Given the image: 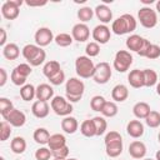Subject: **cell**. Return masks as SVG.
I'll list each match as a JSON object with an SVG mask.
<instances>
[{
	"instance_id": "6da1fadb",
	"label": "cell",
	"mask_w": 160,
	"mask_h": 160,
	"mask_svg": "<svg viewBox=\"0 0 160 160\" xmlns=\"http://www.w3.org/2000/svg\"><path fill=\"white\" fill-rule=\"evenodd\" d=\"M136 19L130 14H122L118 19H115L111 24V31L116 35L130 34L136 29Z\"/></svg>"
},
{
	"instance_id": "7a4b0ae2",
	"label": "cell",
	"mask_w": 160,
	"mask_h": 160,
	"mask_svg": "<svg viewBox=\"0 0 160 160\" xmlns=\"http://www.w3.org/2000/svg\"><path fill=\"white\" fill-rule=\"evenodd\" d=\"M21 54L24 59L29 62L30 66H39L41 65L46 59V52L42 50V48L38 46L36 44H28L22 48Z\"/></svg>"
},
{
	"instance_id": "3957f363",
	"label": "cell",
	"mask_w": 160,
	"mask_h": 160,
	"mask_svg": "<svg viewBox=\"0 0 160 160\" xmlns=\"http://www.w3.org/2000/svg\"><path fill=\"white\" fill-rule=\"evenodd\" d=\"M85 91V84L78 78H70L65 84V96L69 102H78L81 100Z\"/></svg>"
},
{
	"instance_id": "277c9868",
	"label": "cell",
	"mask_w": 160,
	"mask_h": 160,
	"mask_svg": "<svg viewBox=\"0 0 160 160\" xmlns=\"http://www.w3.org/2000/svg\"><path fill=\"white\" fill-rule=\"evenodd\" d=\"M75 71L79 78L81 79H89L94 76L95 72V65L91 60V58L86 55L78 56L75 60Z\"/></svg>"
},
{
	"instance_id": "5b68a950",
	"label": "cell",
	"mask_w": 160,
	"mask_h": 160,
	"mask_svg": "<svg viewBox=\"0 0 160 160\" xmlns=\"http://www.w3.org/2000/svg\"><path fill=\"white\" fill-rule=\"evenodd\" d=\"M138 20L146 29H152L158 24V12L150 6H142L138 11Z\"/></svg>"
},
{
	"instance_id": "8992f818",
	"label": "cell",
	"mask_w": 160,
	"mask_h": 160,
	"mask_svg": "<svg viewBox=\"0 0 160 160\" xmlns=\"http://www.w3.org/2000/svg\"><path fill=\"white\" fill-rule=\"evenodd\" d=\"M50 108L51 110L59 115V116H69L72 112V104L68 101L66 98H62L60 95L54 96L50 101Z\"/></svg>"
},
{
	"instance_id": "52a82bcc",
	"label": "cell",
	"mask_w": 160,
	"mask_h": 160,
	"mask_svg": "<svg viewBox=\"0 0 160 160\" xmlns=\"http://www.w3.org/2000/svg\"><path fill=\"white\" fill-rule=\"evenodd\" d=\"M132 55L128 50H119L115 54L112 66L118 72H126L132 64Z\"/></svg>"
},
{
	"instance_id": "ba28073f",
	"label": "cell",
	"mask_w": 160,
	"mask_h": 160,
	"mask_svg": "<svg viewBox=\"0 0 160 160\" xmlns=\"http://www.w3.org/2000/svg\"><path fill=\"white\" fill-rule=\"evenodd\" d=\"M22 4V0H6L1 5V15L6 20H15L20 14V6Z\"/></svg>"
},
{
	"instance_id": "9c48e42d",
	"label": "cell",
	"mask_w": 160,
	"mask_h": 160,
	"mask_svg": "<svg viewBox=\"0 0 160 160\" xmlns=\"http://www.w3.org/2000/svg\"><path fill=\"white\" fill-rule=\"evenodd\" d=\"M112 75V71H111V68H110V64L106 62V61H101L99 64L95 65V72H94V81L96 84H106Z\"/></svg>"
},
{
	"instance_id": "30bf717a",
	"label": "cell",
	"mask_w": 160,
	"mask_h": 160,
	"mask_svg": "<svg viewBox=\"0 0 160 160\" xmlns=\"http://www.w3.org/2000/svg\"><path fill=\"white\" fill-rule=\"evenodd\" d=\"M54 39H55V36H54L52 31L49 28H39L35 31V35H34L35 44L40 48L48 46L51 41H54Z\"/></svg>"
},
{
	"instance_id": "8fae6325",
	"label": "cell",
	"mask_w": 160,
	"mask_h": 160,
	"mask_svg": "<svg viewBox=\"0 0 160 160\" xmlns=\"http://www.w3.org/2000/svg\"><path fill=\"white\" fill-rule=\"evenodd\" d=\"M4 120H6L11 126L14 128H21L24 126V124L26 122V115L24 111L19 110V109H12L10 112H8L4 116Z\"/></svg>"
},
{
	"instance_id": "7c38bea8",
	"label": "cell",
	"mask_w": 160,
	"mask_h": 160,
	"mask_svg": "<svg viewBox=\"0 0 160 160\" xmlns=\"http://www.w3.org/2000/svg\"><path fill=\"white\" fill-rule=\"evenodd\" d=\"M71 36L78 42H85L90 38V29L84 22H78L71 29Z\"/></svg>"
},
{
	"instance_id": "4fadbf2b",
	"label": "cell",
	"mask_w": 160,
	"mask_h": 160,
	"mask_svg": "<svg viewBox=\"0 0 160 160\" xmlns=\"http://www.w3.org/2000/svg\"><path fill=\"white\" fill-rule=\"evenodd\" d=\"M92 35V39L95 42L98 44H106L109 42L110 38H111V30L104 25V24H100V25H96L91 32Z\"/></svg>"
},
{
	"instance_id": "5bb4252c",
	"label": "cell",
	"mask_w": 160,
	"mask_h": 160,
	"mask_svg": "<svg viewBox=\"0 0 160 160\" xmlns=\"http://www.w3.org/2000/svg\"><path fill=\"white\" fill-rule=\"evenodd\" d=\"M129 155L132 159H144L146 155V145L140 140H134L129 145Z\"/></svg>"
},
{
	"instance_id": "9a60e30c",
	"label": "cell",
	"mask_w": 160,
	"mask_h": 160,
	"mask_svg": "<svg viewBox=\"0 0 160 160\" xmlns=\"http://www.w3.org/2000/svg\"><path fill=\"white\" fill-rule=\"evenodd\" d=\"M94 14L100 20V22H102L104 25H106L108 22H110L112 20V11L110 10V8L106 4H99L95 8Z\"/></svg>"
},
{
	"instance_id": "2e32d148",
	"label": "cell",
	"mask_w": 160,
	"mask_h": 160,
	"mask_svg": "<svg viewBox=\"0 0 160 160\" xmlns=\"http://www.w3.org/2000/svg\"><path fill=\"white\" fill-rule=\"evenodd\" d=\"M145 128L144 124L140 120H130L126 125V132L129 136L134 138V139H139L144 135Z\"/></svg>"
},
{
	"instance_id": "e0dca14e",
	"label": "cell",
	"mask_w": 160,
	"mask_h": 160,
	"mask_svg": "<svg viewBox=\"0 0 160 160\" xmlns=\"http://www.w3.org/2000/svg\"><path fill=\"white\" fill-rule=\"evenodd\" d=\"M31 112L35 118L38 119H44L49 115L50 112V106L48 104V101H40L36 100L35 102H32L31 105Z\"/></svg>"
},
{
	"instance_id": "ac0fdd59",
	"label": "cell",
	"mask_w": 160,
	"mask_h": 160,
	"mask_svg": "<svg viewBox=\"0 0 160 160\" xmlns=\"http://www.w3.org/2000/svg\"><path fill=\"white\" fill-rule=\"evenodd\" d=\"M128 81H129L130 86L134 88V89L144 88L145 84H144V72H142V70H139V69L131 70L128 75Z\"/></svg>"
},
{
	"instance_id": "d6986e66",
	"label": "cell",
	"mask_w": 160,
	"mask_h": 160,
	"mask_svg": "<svg viewBox=\"0 0 160 160\" xmlns=\"http://www.w3.org/2000/svg\"><path fill=\"white\" fill-rule=\"evenodd\" d=\"M54 98V89L49 84H40L36 86V99L40 101H49Z\"/></svg>"
},
{
	"instance_id": "ffe728a7",
	"label": "cell",
	"mask_w": 160,
	"mask_h": 160,
	"mask_svg": "<svg viewBox=\"0 0 160 160\" xmlns=\"http://www.w3.org/2000/svg\"><path fill=\"white\" fill-rule=\"evenodd\" d=\"M111 98L115 102H122L129 98V89L124 84H118L111 90Z\"/></svg>"
},
{
	"instance_id": "44dd1931",
	"label": "cell",
	"mask_w": 160,
	"mask_h": 160,
	"mask_svg": "<svg viewBox=\"0 0 160 160\" xmlns=\"http://www.w3.org/2000/svg\"><path fill=\"white\" fill-rule=\"evenodd\" d=\"M144 41H145V38H142V36H140V35H136V34H132V35H130V36L126 39L125 45H126L128 50L135 51V52L138 54V52L140 51V49L142 48Z\"/></svg>"
},
{
	"instance_id": "7402d4cb",
	"label": "cell",
	"mask_w": 160,
	"mask_h": 160,
	"mask_svg": "<svg viewBox=\"0 0 160 160\" xmlns=\"http://www.w3.org/2000/svg\"><path fill=\"white\" fill-rule=\"evenodd\" d=\"M150 111H151L150 105L145 101H139L132 106V114L135 115L136 119H146Z\"/></svg>"
},
{
	"instance_id": "603a6c76",
	"label": "cell",
	"mask_w": 160,
	"mask_h": 160,
	"mask_svg": "<svg viewBox=\"0 0 160 160\" xmlns=\"http://www.w3.org/2000/svg\"><path fill=\"white\" fill-rule=\"evenodd\" d=\"M61 129L66 134H74L79 129V122L74 116H65L61 120Z\"/></svg>"
},
{
	"instance_id": "cb8c5ba5",
	"label": "cell",
	"mask_w": 160,
	"mask_h": 160,
	"mask_svg": "<svg viewBox=\"0 0 160 160\" xmlns=\"http://www.w3.org/2000/svg\"><path fill=\"white\" fill-rule=\"evenodd\" d=\"M2 55L8 60H16L20 55V49L15 42H9L2 48Z\"/></svg>"
},
{
	"instance_id": "d4e9b609",
	"label": "cell",
	"mask_w": 160,
	"mask_h": 160,
	"mask_svg": "<svg viewBox=\"0 0 160 160\" xmlns=\"http://www.w3.org/2000/svg\"><path fill=\"white\" fill-rule=\"evenodd\" d=\"M65 145H66V138L62 134H52L49 139V142H48V146L51 151L58 150Z\"/></svg>"
},
{
	"instance_id": "484cf974",
	"label": "cell",
	"mask_w": 160,
	"mask_h": 160,
	"mask_svg": "<svg viewBox=\"0 0 160 160\" xmlns=\"http://www.w3.org/2000/svg\"><path fill=\"white\" fill-rule=\"evenodd\" d=\"M50 132L48 129L45 128H38L35 129L34 134H32V138L35 140V142L40 144V145H46L49 142V139H50Z\"/></svg>"
},
{
	"instance_id": "4316f807",
	"label": "cell",
	"mask_w": 160,
	"mask_h": 160,
	"mask_svg": "<svg viewBox=\"0 0 160 160\" xmlns=\"http://www.w3.org/2000/svg\"><path fill=\"white\" fill-rule=\"evenodd\" d=\"M105 152L109 158H118L122 152V140L105 145Z\"/></svg>"
},
{
	"instance_id": "83f0119b",
	"label": "cell",
	"mask_w": 160,
	"mask_h": 160,
	"mask_svg": "<svg viewBox=\"0 0 160 160\" xmlns=\"http://www.w3.org/2000/svg\"><path fill=\"white\" fill-rule=\"evenodd\" d=\"M60 70H61L60 62L56 61V60H50V61L45 62V65H44V68H42V74H44L48 79H50L51 76H54V75H55L58 71H60Z\"/></svg>"
},
{
	"instance_id": "f1b7e54d",
	"label": "cell",
	"mask_w": 160,
	"mask_h": 160,
	"mask_svg": "<svg viewBox=\"0 0 160 160\" xmlns=\"http://www.w3.org/2000/svg\"><path fill=\"white\" fill-rule=\"evenodd\" d=\"M80 132L86 136V138H92L96 136V129H95V124L92 121V119H88L84 120L80 125Z\"/></svg>"
},
{
	"instance_id": "f546056e",
	"label": "cell",
	"mask_w": 160,
	"mask_h": 160,
	"mask_svg": "<svg viewBox=\"0 0 160 160\" xmlns=\"http://www.w3.org/2000/svg\"><path fill=\"white\" fill-rule=\"evenodd\" d=\"M10 149L14 154H22L26 150V141L22 136H15L11 141H10Z\"/></svg>"
},
{
	"instance_id": "4dcf8cb0",
	"label": "cell",
	"mask_w": 160,
	"mask_h": 160,
	"mask_svg": "<svg viewBox=\"0 0 160 160\" xmlns=\"http://www.w3.org/2000/svg\"><path fill=\"white\" fill-rule=\"evenodd\" d=\"M20 96L24 101H31L34 98H36V88L31 84H25L20 88Z\"/></svg>"
},
{
	"instance_id": "1f68e13d",
	"label": "cell",
	"mask_w": 160,
	"mask_h": 160,
	"mask_svg": "<svg viewBox=\"0 0 160 160\" xmlns=\"http://www.w3.org/2000/svg\"><path fill=\"white\" fill-rule=\"evenodd\" d=\"M144 84L146 88H151L155 86L159 81H158V72L152 69H144Z\"/></svg>"
},
{
	"instance_id": "d6a6232c",
	"label": "cell",
	"mask_w": 160,
	"mask_h": 160,
	"mask_svg": "<svg viewBox=\"0 0 160 160\" xmlns=\"http://www.w3.org/2000/svg\"><path fill=\"white\" fill-rule=\"evenodd\" d=\"M54 41H55V44H56L58 46H60V48H68V46H70V45L72 44L74 39H72V36H71L70 34H68V32H60V34H58V35L55 36Z\"/></svg>"
},
{
	"instance_id": "836d02e7",
	"label": "cell",
	"mask_w": 160,
	"mask_h": 160,
	"mask_svg": "<svg viewBox=\"0 0 160 160\" xmlns=\"http://www.w3.org/2000/svg\"><path fill=\"white\" fill-rule=\"evenodd\" d=\"M119 109H118V105L115 101H106L102 110H101V114L104 118H114L116 116Z\"/></svg>"
},
{
	"instance_id": "e575fe53",
	"label": "cell",
	"mask_w": 160,
	"mask_h": 160,
	"mask_svg": "<svg viewBox=\"0 0 160 160\" xmlns=\"http://www.w3.org/2000/svg\"><path fill=\"white\" fill-rule=\"evenodd\" d=\"M92 16H94V10L90 6H84L78 10V19L84 24L90 21L92 19Z\"/></svg>"
},
{
	"instance_id": "d590c367",
	"label": "cell",
	"mask_w": 160,
	"mask_h": 160,
	"mask_svg": "<svg viewBox=\"0 0 160 160\" xmlns=\"http://www.w3.org/2000/svg\"><path fill=\"white\" fill-rule=\"evenodd\" d=\"M92 121L95 124L96 136H100V135L105 134V131L108 129V122H106L105 118L104 116H95V118H92Z\"/></svg>"
},
{
	"instance_id": "8d00e7d4",
	"label": "cell",
	"mask_w": 160,
	"mask_h": 160,
	"mask_svg": "<svg viewBox=\"0 0 160 160\" xmlns=\"http://www.w3.org/2000/svg\"><path fill=\"white\" fill-rule=\"evenodd\" d=\"M145 122H146V125L149 128H152V129L160 126V112L155 111V110H151L150 114L146 116Z\"/></svg>"
},
{
	"instance_id": "74e56055",
	"label": "cell",
	"mask_w": 160,
	"mask_h": 160,
	"mask_svg": "<svg viewBox=\"0 0 160 160\" xmlns=\"http://www.w3.org/2000/svg\"><path fill=\"white\" fill-rule=\"evenodd\" d=\"M105 102H106V100H105L104 96H101V95H95V96H92L91 100H90V108H91L94 111L101 112V110H102Z\"/></svg>"
},
{
	"instance_id": "f35d334b",
	"label": "cell",
	"mask_w": 160,
	"mask_h": 160,
	"mask_svg": "<svg viewBox=\"0 0 160 160\" xmlns=\"http://www.w3.org/2000/svg\"><path fill=\"white\" fill-rule=\"evenodd\" d=\"M11 135V125L6 121L2 120L0 122V140L1 141H6Z\"/></svg>"
},
{
	"instance_id": "ab89813d",
	"label": "cell",
	"mask_w": 160,
	"mask_h": 160,
	"mask_svg": "<svg viewBox=\"0 0 160 160\" xmlns=\"http://www.w3.org/2000/svg\"><path fill=\"white\" fill-rule=\"evenodd\" d=\"M14 109V104L8 98H0V114L4 118L8 112H10Z\"/></svg>"
},
{
	"instance_id": "60d3db41",
	"label": "cell",
	"mask_w": 160,
	"mask_h": 160,
	"mask_svg": "<svg viewBox=\"0 0 160 160\" xmlns=\"http://www.w3.org/2000/svg\"><path fill=\"white\" fill-rule=\"evenodd\" d=\"M85 52H86V56H89V58L98 56L99 52H100V45L98 42H95V41H90V42L86 44Z\"/></svg>"
},
{
	"instance_id": "b9f144b4",
	"label": "cell",
	"mask_w": 160,
	"mask_h": 160,
	"mask_svg": "<svg viewBox=\"0 0 160 160\" xmlns=\"http://www.w3.org/2000/svg\"><path fill=\"white\" fill-rule=\"evenodd\" d=\"M52 156L51 150L49 148L41 146L35 151V159L36 160H50V158Z\"/></svg>"
},
{
	"instance_id": "7bdbcfd3",
	"label": "cell",
	"mask_w": 160,
	"mask_h": 160,
	"mask_svg": "<svg viewBox=\"0 0 160 160\" xmlns=\"http://www.w3.org/2000/svg\"><path fill=\"white\" fill-rule=\"evenodd\" d=\"M14 70H15L18 74H20L21 76L26 78V79H28V76H29V75L31 74V71H32L31 66H30L29 64H25V62L19 64L18 66H15V68H14Z\"/></svg>"
},
{
	"instance_id": "ee69618b",
	"label": "cell",
	"mask_w": 160,
	"mask_h": 160,
	"mask_svg": "<svg viewBox=\"0 0 160 160\" xmlns=\"http://www.w3.org/2000/svg\"><path fill=\"white\" fill-rule=\"evenodd\" d=\"M10 80H11V82L14 84V85H16V86H24L25 84H26V78H24V76H21L20 74H18L15 70H12L11 71V74H10Z\"/></svg>"
},
{
	"instance_id": "f6af8a7d",
	"label": "cell",
	"mask_w": 160,
	"mask_h": 160,
	"mask_svg": "<svg viewBox=\"0 0 160 160\" xmlns=\"http://www.w3.org/2000/svg\"><path fill=\"white\" fill-rule=\"evenodd\" d=\"M145 58H148L150 60H155V59L160 58V46L156 45V44H151L148 49V52H146Z\"/></svg>"
},
{
	"instance_id": "bcb514c9",
	"label": "cell",
	"mask_w": 160,
	"mask_h": 160,
	"mask_svg": "<svg viewBox=\"0 0 160 160\" xmlns=\"http://www.w3.org/2000/svg\"><path fill=\"white\" fill-rule=\"evenodd\" d=\"M69 151H70V150H69V146L65 145V146H62V148H60V149H58V150H52L51 154H52V156H54L55 159H68Z\"/></svg>"
},
{
	"instance_id": "7dc6e473",
	"label": "cell",
	"mask_w": 160,
	"mask_h": 160,
	"mask_svg": "<svg viewBox=\"0 0 160 160\" xmlns=\"http://www.w3.org/2000/svg\"><path fill=\"white\" fill-rule=\"evenodd\" d=\"M49 81H50V84L51 85H61L64 81H65V72L62 71V70H60V71H58L54 76H51L50 79H48Z\"/></svg>"
},
{
	"instance_id": "c3c4849f",
	"label": "cell",
	"mask_w": 160,
	"mask_h": 160,
	"mask_svg": "<svg viewBox=\"0 0 160 160\" xmlns=\"http://www.w3.org/2000/svg\"><path fill=\"white\" fill-rule=\"evenodd\" d=\"M120 140H122V138H121V135H120V132H118V131H109L106 135H105V139H104V142H105V145L106 144H110V142H115V141H120Z\"/></svg>"
},
{
	"instance_id": "681fc988",
	"label": "cell",
	"mask_w": 160,
	"mask_h": 160,
	"mask_svg": "<svg viewBox=\"0 0 160 160\" xmlns=\"http://www.w3.org/2000/svg\"><path fill=\"white\" fill-rule=\"evenodd\" d=\"M151 45V42L148 40V39H145V41H144V45H142V48L140 49V51L138 52V55L139 56H142V58H145V55H146V52H148V49H149V46Z\"/></svg>"
},
{
	"instance_id": "f907efd6",
	"label": "cell",
	"mask_w": 160,
	"mask_h": 160,
	"mask_svg": "<svg viewBox=\"0 0 160 160\" xmlns=\"http://www.w3.org/2000/svg\"><path fill=\"white\" fill-rule=\"evenodd\" d=\"M8 81V72L4 68L0 69V86H4Z\"/></svg>"
},
{
	"instance_id": "816d5d0a",
	"label": "cell",
	"mask_w": 160,
	"mask_h": 160,
	"mask_svg": "<svg viewBox=\"0 0 160 160\" xmlns=\"http://www.w3.org/2000/svg\"><path fill=\"white\" fill-rule=\"evenodd\" d=\"M25 4L28 6H44V5L48 4V1L46 0H42V1H31V0H29V1H25Z\"/></svg>"
},
{
	"instance_id": "f5cc1de1",
	"label": "cell",
	"mask_w": 160,
	"mask_h": 160,
	"mask_svg": "<svg viewBox=\"0 0 160 160\" xmlns=\"http://www.w3.org/2000/svg\"><path fill=\"white\" fill-rule=\"evenodd\" d=\"M0 46H5L6 45V31H5V29H0Z\"/></svg>"
},
{
	"instance_id": "db71d44e",
	"label": "cell",
	"mask_w": 160,
	"mask_h": 160,
	"mask_svg": "<svg viewBox=\"0 0 160 160\" xmlns=\"http://www.w3.org/2000/svg\"><path fill=\"white\" fill-rule=\"evenodd\" d=\"M141 2L145 4V5H151L154 2V0H141Z\"/></svg>"
},
{
	"instance_id": "11a10c76",
	"label": "cell",
	"mask_w": 160,
	"mask_h": 160,
	"mask_svg": "<svg viewBox=\"0 0 160 160\" xmlns=\"http://www.w3.org/2000/svg\"><path fill=\"white\" fill-rule=\"evenodd\" d=\"M155 11L160 14V0H159V1H156V9H155Z\"/></svg>"
},
{
	"instance_id": "9f6ffc18",
	"label": "cell",
	"mask_w": 160,
	"mask_h": 160,
	"mask_svg": "<svg viewBox=\"0 0 160 160\" xmlns=\"http://www.w3.org/2000/svg\"><path fill=\"white\" fill-rule=\"evenodd\" d=\"M156 94L160 96V81L156 84Z\"/></svg>"
},
{
	"instance_id": "6f0895ef",
	"label": "cell",
	"mask_w": 160,
	"mask_h": 160,
	"mask_svg": "<svg viewBox=\"0 0 160 160\" xmlns=\"http://www.w3.org/2000/svg\"><path fill=\"white\" fill-rule=\"evenodd\" d=\"M155 158H156L155 160H160V150H158V151H156V154H155Z\"/></svg>"
},
{
	"instance_id": "680465c9",
	"label": "cell",
	"mask_w": 160,
	"mask_h": 160,
	"mask_svg": "<svg viewBox=\"0 0 160 160\" xmlns=\"http://www.w3.org/2000/svg\"><path fill=\"white\" fill-rule=\"evenodd\" d=\"M66 160H78V159H75V158H68Z\"/></svg>"
},
{
	"instance_id": "91938a15",
	"label": "cell",
	"mask_w": 160,
	"mask_h": 160,
	"mask_svg": "<svg viewBox=\"0 0 160 160\" xmlns=\"http://www.w3.org/2000/svg\"><path fill=\"white\" fill-rule=\"evenodd\" d=\"M0 160H5V158L4 156H0Z\"/></svg>"
},
{
	"instance_id": "94428289",
	"label": "cell",
	"mask_w": 160,
	"mask_h": 160,
	"mask_svg": "<svg viewBox=\"0 0 160 160\" xmlns=\"http://www.w3.org/2000/svg\"><path fill=\"white\" fill-rule=\"evenodd\" d=\"M54 160H66V159H55V158H54Z\"/></svg>"
},
{
	"instance_id": "6125c7cd",
	"label": "cell",
	"mask_w": 160,
	"mask_h": 160,
	"mask_svg": "<svg viewBox=\"0 0 160 160\" xmlns=\"http://www.w3.org/2000/svg\"><path fill=\"white\" fill-rule=\"evenodd\" d=\"M142 160H154V159H150V158H148V159H142Z\"/></svg>"
},
{
	"instance_id": "be15d7a7",
	"label": "cell",
	"mask_w": 160,
	"mask_h": 160,
	"mask_svg": "<svg viewBox=\"0 0 160 160\" xmlns=\"http://www.w3.org/2000/svg\"><path fill=\"white\" fill-rule=\"evenodd\" d=\"M158 139H159V142H160V132H159V135H158Z\"/></svg>"
}]
</instances>
